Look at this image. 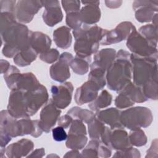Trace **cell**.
<instances>
[{"label":"cell","instance_id":"6da1fadb","mask_svg":"<svg viewBox=\"0 0 158 158\" xmlns=\"http://www.w3.org/2000/svg\"><path fill=\"white\" fill-rule=\"evenodd\" d=\"M128 52L120 50L115 60L107 70L106 80L107 87L114 91H120L131 82L132 65Z\"/></svg>","mask_w":158,"mask_h":158},{"label":"cell","instance_id":"7a4b0ae2","mask_svg":"<svg viewBox=\"0 0 158 158\" xmlns=\"http://www.w3.org/2000/svg\"><path fill=\"white\" fill-rule=\"evenodd\" d=\"M30 31L27 26L17 22L1 30L4 56L15 57L19 52L27 49L30 46Z\"/></svg>","mask_w":158,"mask_h":158},{"label":"cell","instance_id":"3957f363","mask_svg":"<svg viewBox=\"0 0 158 158\" xmlns=\"http://www.w3.org/2000/svg\"><path fill=\"white\" fill-rule=\"evenodd\" d=\"M104 29L98 25L90 26L83 23L73 31L75 38L74 50L76 56L81 57H91L99 48Z\"/></svg>","mask_w":158,"mask_h":158},{"label":"cell","instance_id":"277c9868","mask_svg":"<svg viewBox=\"0 0 158 158\" xmlns=\"http://www.w3.org/2000/svg\"><path fill=\"white\" fill-rule=\"evenodd\" d=\"M157 57H142L131 54L133 83L139 87L157 81Z\"/></svg>","mask_w":158,"mask_h":158},{"label":"cell","instance_id":"5b68a950","mask_svg":"<svg viewBox=\"0 0 158 158\" xmlns=\"http://www.w3.org/2000/svg\"><path fill=\"white\" fill-rule=\"evenodd\" d=\"M152 119L151 111L144 107L130 108L120 114V122L122 126L132 130L148 127Z\"/></svg>","mask_w":158,"mask_h":158},{"label":"cell","instance_id":"8992f818","mask_svg":"<svg viewBox=\"0 0 158 158\" xmlns=\"http://www.w3.org/2000/svg\"><path fill=\"white\" fill-rule=\"evenodd\" d=\"M127 46L133 54L142 57L157 58V46L146 40L136 30L128 37Z\"/></svg>","mask_w":158,"mask_h":158},{"label":"cell","instance_id":"52a82bcc","mask_svg":"<svg viewBox=\"0 0 158 158\" xmlns=\"http://www.w3.org/2000/svg\"><path fill=\"white\" fill-rule=\"evenodd\" d=\"M123 128L111 129L106 127L101 136L102 143L110 148L118 151H125L131 148L128 135Z\"/></svg>","mask_w":158,"mask_h":158},{"label":"cell","instance_id":"ba28073f","mask_svg":"<svg viewBox=\"0 0 158 158\" xmlns=\"http://www.w3.org/2000/svg\"><path fill=\"white\" fill-rule=\"evenodd\" d=\"M23 101L28 116L35 114L48 100V93L45 86L40 85L33 89L23 91Z\"/></svg>","mask_w":158,"mask_h":158},{"label":"cell","instance_id":"9c48e42d","mask_svg":"<svg viewBox=\"0 0 158 158\" xmlns=\"http://www.w3.org/2000/svg\"><path fill=\"white\" fill-rule=\"evenodd\" d=\"M136 30L135 27L129 22H122L115 29L109 31L104 29L100 44L102 45H108L120 42L127 39L130 35Z\"/></svg>","mask_w":158,"mask_h":158},{"label":"cell","instance_id":"30bf717a","mask_svg":"<svg viewBox=\"0 0 158 158\" xmlns=\"http://www.w3.org/2000/svg\"><path fill=\"white\" fill-rule=\"evenodd\" d=\"M42 7L41 1H17L14 14L20 22L28 23Z\"/></svg>","mask_w":158,"mask_h":158},{"label":"cell","instance_id":"8fae6325","mask_svg":"<svg viewBox=\"0 0 158 158\" xmlns=\"http://www.w3.org/2000/svg\"><path fill=\"white\" fill-rule=\"evenodd\" d=\"M73 88L72 83L65 82L51 88L52 100L59 109H65L70 103Z\"/></svg>","mask_w":158,"mask_h":158},{"label":"cell","instance_id":"7c38bea8","mask_svg":"<svg viewBox=\"0 0 158 158\" xmlns=\"http://www.w3.org/2000/svg\"><path fill=\"white\" fill-rule=\"evenodd\" d=\"M73 56L69 52L62 53L59 61L50 67V76L55 81L64 82L70 77L69 65L73 59Z\"/></svg>","mask_w":158,"mask_h":158},{"label":"cell","instance_id":"4fadbf2b","mask_svg":"<svg viewBox=\"0 0 158 158\" xmlns=\"http://www.w3.org/2000/svg\"><path fill=\"white\" fill-rule=\"evenodd\" d=\"M61 113L60 110L50 99L42 109L40 113V126L42 130L48 133L56 123Z\"/></svg>","mask_w":158,"mask_h":158},{"label":"cell","instance_id":"5bb4252c","mask_svg":"<svg viewBox=\"0 0 158 158\" xmlns=\"http://www.w3.org/2000/svg\"><path fill=\"white\" fill-rule=\"evenodd\" d=\"M158 1H135L133 4V8L135 10V17L140 22H147L152 20L154 11H157Z\"/></svg>","mask_w":158,"mask_h":158},{"label":"cell","instance_id":"9a60e30c","mask_svg":"<svg viewBox=\"0 0 158 158\" xmlns=\"http://www.w3.org/2000/svg\"><path fill=\"white\" fill-rule=\"evenodd\" d=\"M100 89L99 86L96 82L88 80L77 89L75 94V102L78 105L91 102L98 96V91Z\"/></svg>","mask_w":158,"mask_h":158},{"label":"cell","instance_id":"2e32d148","mask_svg":"<svg viewBox=\"0 0 158 158\" xmlns=\"http://www.w3.org/2000/svg\"><path fill=\"white\" fill-rule=\"evenodd\" d=\"M45 10L43 14V19L46 24L53 27L60 22L63 19L62 12L58 1H41Z\"/></svg>","mask_w":158,"mask_h":158},{"label":"cell","instance_id":"e0dca14e","mask_svg":"<svg viewBox=\"0 0 158 158\" xmlns=\"http://www.w3.org/2000/svg\"><path fill=\"white\" fill-rule=\"evenodd\" d=\"M81 2L86 5L78 12L81 22L88 25H91L99 22L101 17L99 1H82Z\"/></svg>","mask_w":158,"mask_h":158},{"label":"cell","instance_id":"ac0fdd59","mask_svg":"<svg viewBox=\"0 0 158 158\" xmlns=\"http://www.w3.org/2000/svg\"><path fill=\"white\" fill-rule=\"evenodd\" d=\"M1 133L10 137L22 136L19 120L12 117L7 110L1 112Z\"/></svg>","mask_w":158,"mask_h":158},{"label":"cell","instance_id":"d6986e66","mask_svg":"<svg viewBox=\"0 0 158 158\" xmlns=\"http://www.w3.org/2000/svg\"><path fill=\"white\" fill-rule=\"evenodd\" d=\"M115 51L114 49H103L94 55L91 68L98 69L106 72L115 60Z\"/></svg>","mask_w":158,"mask_h":158},{"label":"cell","instance_id":"ffe728a7","mask_svg":"<svg viewBox=\"0 0 158 158\" xmlns=\"http://www.w3.org/2000/svg\"><path fill=\"white\" fill-rule=\"evenodd\" d=\"M33 148V143L31 140L22 139L9 145L4 152L9 157H22L26 156Z\"/></svg>","mask_w":158,"mask_h":158},{"label":"cell","instance_id":"44dd1931","mask_svg":"<svg viewBox=\"0 0 158 158\" xmlns=\"http://www.w3.org/2000/svg\"><path fill=\"white\" fill-rule=\"evenodd\" d=\"M121 112L115 108H109L101 111H98L96 117L104 123L110 126L111 129L124 128L120 122Z\"/></svg>","mask_w":158,"mask_h":158},{"label":"cell","instance_id":"7402d4cb","mask_svg":"<svg viewBox=\"0 0 158 158\" xmlns=\"http://www.w3.org/2000/svg\"><path fill=\"white\" fill-rule=\"evenodd\" d=\"M51 44V40L47 35L42 32L30 31V46L38 54L49 49Z\"/></svg>","mask_w":158,"mask_h":158},{"label":"cell","instance_id":"603a6c76","mask_svg":"<svg viewBox=\"0 0 158 158\" xmlns=\"http://www.w3.org/2000/svg\"><path fill=\"white\" fill-rule=\"evenodd\" d=\"M53 38L56 45L63 49H67L72 43L70 28L62 26L57 28L53 33Z\"/></svg>","mask_w":158,"mask_h":158},{"label":"cell","instance_id":"cb8c5ba5","mask_svg":"<svg viewBox=\"0 0 158 158\" xmlns=\"http://www.w3.org/2000/svg\"><path fill=\"white\" fill-rule=\"evenodd\" d=\"M119 92H122L127 94L134 103L143 102L148 99L144 95L141 87L138 86L131 82L127 85Z\"/></svg>","mask_w":158,"mask_h":158},{"label":"cell","instance_id":"d4e9b609","mask_svg":"<svg viewBox=\"0 0 158 158\" xmlns=\"http://www.w3.org/2000/svg\"><path fill=\"white\" fill-rule=\"evenodd\" d=\"M37 55V52L29 46L27 49L19 52L14 57V62L20 67L27 66L36 59Z\"/></svg>","mask_w":158,"mask_h":158},{"label":"cell","instance_id":"484cf974","mask_svg":"<svg viewBox=\"0 0 158 158\" xmlns=\"http://www.w3.org/2000/svg\"><path fill=\"white\" fill-rule=\"evenodd\" d=\"M91 57H81L76 56L72 60L70 66L73 71L78 75H84L88 72Z\"/></svg>","mask_w":158,"mask_h":158},{"label":"cell","instance_id":"4316f807","mask_svg":"<svg viewBox=\"0 0 158 158\" xmlns=\"http://www.w3.org/2000/svg\"><path fill=\"white\" fill-rule=\"evenodd\" d=\"M67 114L72 117H73L75 119L80 120L86 123H90L96 117V114H94L93 112L86 109H83L78 107H72Z\"/></svg>","mask_w":158,"mask_h":158},{"label":"cell","instance_id":"83f0119b","mask_svg":"<svg viewBox=\"0 0 158 158\" xmlns=\"http://www.w3.org/2000/svg\"><path fill=\"white\" fill-rule=\"evenodd\" d=\"M112 102V96L106 90H104L102 93L96 98L89 105V107L94 111H98L100 109L104 108L110 104Z\"/></svg>","mask_w":158,"mask_h":158},{"label":"cell","instance_id":"f1b7e54d","mask_svg":"<svg viewBox=\"0 0 158 158\" xmlns=\"http://www.w3.org/2000/svg\"><path fill=\"white\" fill-rule=\"evenodd\" d=\"M87 140L86 135L68 134L66 146L75 150L81 149L86 145Z\"/></svg>","mask_w":158,"mask_h":158},{"label":"cell","instance_id":"f546056e","mask_svg":"<svg viewBox=\"0 0 158 158\" xmlns=\"http://www.w3.org/2000/svg\"><path fill=\"white\" fill-rule=\"evenodd\" d=\"M104 123L96 117L88 123V133L93 139H99L105 129Z\"/></svg>","mask_w":158,"mask_h":158},{"label":"cell","instance_id":"4dcf8cb0","mask_svg":"<svg viewBox=\"0 0 158 158\" xmlns=\"http://www.w3.org/2000/svg\"><path fill=\"white\" fill-rule=\"evenodd\" d=\"M139 33L149 42L157 46V26L154 24H148L141 27Z\"/></svg>","mask_w":158,"mask_h":158},{"label":"cell","instance_id":"1f68e13d","mask_svg":"<svg viewBox=\"0 0 158 158\" xmlns=\"http://www.w3.org/2000/svg\"><path fill=\"white\" fill-rule=\"evenodd\" d=\"M128 138L131 144L135 146H142L147 142L146 136L141 128L133 130L130 133Z\"/></svg>","mask_w":158,"mask_h":158},{"label":"cell","instance_id":"d6a6232c","mask_svg":"<svg viewBox=\"0 0 158 158\" xmlns=\"http://www.w3.org/2000/svg\"><path fill=\"white\" fill-rule=\"evenodd\" d=\"M59 57V52L56 49H49L40 55V58L41 60L49 64L55 62Z\"/></svg>","mask_w":158,"mask_h":158},{"label":"cell","instance_id":"836d02e7","mask_svg":"<svg viewBox=\"0 0 158 158\" xmlns=\"http://www.w3.org/2000/svg\"><path fill=\"white\" fill-rule=\"evenodd\" d=\"M134 104L129 97L122 92H119V94L115 100V105L119 109H125L133 106Z\"/></svg>","mask_w":158,"mask_h":158},{"label":"cell","instance_id":"e575fe53","mask_svg":"<svg viewBox=\"0 0 158 158\" xmlns=\"http://www.w3.org/2000/svg\"><path fill=\"white\" fill-rule=\"evenodd\" d=\"M78 12H72L67 14L66 16V23L70 27V28H73V30L80 27L83 23L81 22Z\"/></svg>","mask_w":158,"mask_h":158},{"label":"cell","instance_id":"d590c367","mask_svg":"<svg viewBox=\"0 0 158 158\" xmlns=\"http://www.w3.org/2000/svg\"><path fill=\"white\" fill-rule=\"evenodd\" d=\"M61 2L67 14L80 11V1H62Z\"/></svg>","mask_w":158,"mask_h":158},{"label":"cell","instance_id":"8d00e7d4","mask_svg":"<svg viewBox=\"0 0 158 158\" xmlns=\"http://www.w3.org/2000/svg\"><path fill=\"white\" fill-rule=\"evenodd\" d=\"M53 139L56 141H62L66 140L67 135L64 130V128L58 126L52 130Z\"/></svg>","mask_w":158,"mask_h":158},{"label":"cell","instance_id":"74e56055","mask_svg":"<svg viewBox=\"0 0 158 158\" xmlns=\"http://www.w3.org/2000/svg\"><path fill=\"white\" fill-rule=\"evenodd\" d=\"M0 3L1 12H8L14 14L17 3L16 1H1Z\"/></svg>","mask_w":158,"mask_h":158},{"label":"cell","instance_id":"f35d334b","mask_svg":"<svg viewBox=\"0 0 158 158\" xmlns=\"http://www.w3.org/2000/svg\"><path fill=\"white\" fill-rule=\"evenodd\" d=\"M72 121V117L67 114L66 115H63L59 118L58 124L59 126L62 127L64 128H67L71 125Z\"/></svg>","mask_w":158,"mask_h":158}]
</instances>
